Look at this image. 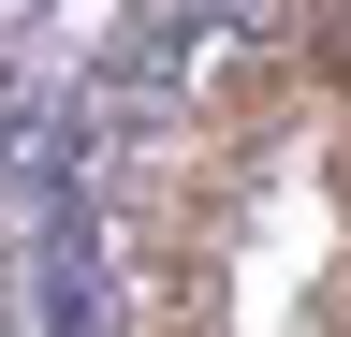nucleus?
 I'll return each instance as SVG.
<instances>
[]
</instances>
